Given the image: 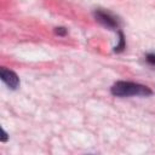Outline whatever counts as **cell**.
I'll return each instance as SVG.
<instances>
[{
	"label": "cell",
	"mask_w": 155,
	"mask_h": 155,
	"mask_svg": "<svg viewBox=\"0 0 155 155\" xmlns=\"http://www.w3.org/2000/svg\"><path fill=\"white\" fill-rule=\"evenodd\" d=\"M110 92L113 96L115 97H133V96H138V97H148L151 94V90L142 84L138 82H133V81H116L111 87H110Z\"/></svg>",
	"instance_id": "6da1fadb"
},
{
	"label": "cell",
	"mask_w": 155,
	"mask_h": 155,
	"mask_svg": "<svg viewBox=\"0 0 155 155\" xmlns=\"http://www.w3.org/2000/svg\"><path fill=\"white\" fill-rule=\"evenodd\" d=\"M145 61L151 67H155V53L154 52H150V53H147L145 54Z\"/></svg>",
	"instance_id": "5b68a950"
},
{
	"label": "cell",
	"mask_w": 155,
	"mask_h": 155,
	"mask_svg": "<svg viewBox=\"0 0 155 155\" xmlns=\"http://www.w3.org/2000/svg\"><path fill=\"white\" fill-rule=\"evenodd\" d=\"M0 78H1L2 82H4L8 88L16 90V88L19 87V84H21L19 78H18V75H17L13 70L7 69V68H4V67L0 68Z\"/></svg>",
	"instance_id": "3957f363"
},
{
	"label": "cell",
	"mask_w": 155,
	"mask_h": 155,
	"mask_svg": "<svg viewBox=\"0 0 155 155\" xmlns=\"http://www.w3.org/2000/svg\"><path fill=\"white\" fill-rule=\"evenodd\" d=\"M54 33L58 36H65L68 34V29H65L64 27H57V28H54Z\"/></svg>",
	"instance_id": "8992f818"
},
{
	"label": "cell",
	"mask_w": 155,
	"mask_h": 155,
	"mask_svg": "<svg viewBox=\"0 0 155 155\" xmlns=\"http://www.w3.org/2000/svg\"><path fill=\"white\" fill-rule=\"evenodd\" d=\"M117 33H119V44L114 47V52H122L125 50V47H126V45H125V36H124L122 31L117 30Z\"/></svg>",
	"instance_id": "277c9868"
},
{
	"label": "cell",
	"mask_w": 155,
	"mask_h": 155,
	"mask_svg": "<svg viewBox=\"0 0 155 155\" xmlns=\"http://www.w3.org/2000/svg\"><path fill=\"white\" fill-rule=\"evenodd\" d=\"M93 17L101 25H103L110 30H119V27H120L119 19L111 12L98 8V10H94Z\"/></svg>",
	"instance_id": "7a4b0ae2"
}]
</instances>
